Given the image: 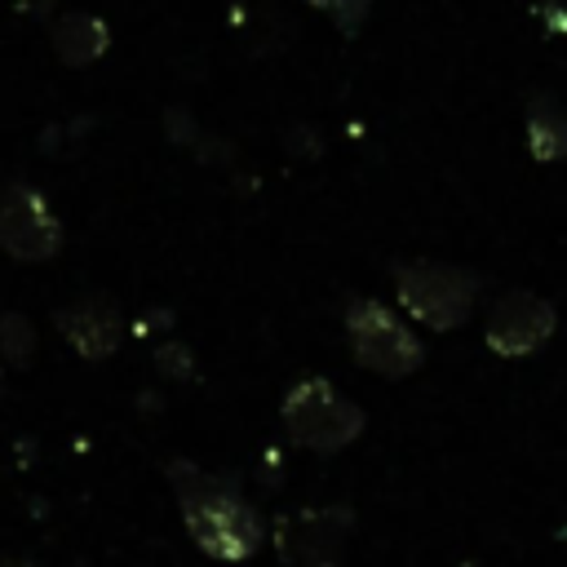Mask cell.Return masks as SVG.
<instances>
[{"label":"cell","mask_w":567,"mask_h":567,"mask_svg":"<svg viewBox=\"0 0 567 567\" xmlns=\"http://www.w3.org/2000/svg\"><path fill=\"white\" fill-rule=\"evenodd\" d=\"M177 501H182V518H186L190 540L208 558L244 563L261 549L266 527H261L257 509L248 501H239V492L230 483L208 478V474H186L177 487Z\"/></svg>","instance_id":"6da1fadb"},{"label":"cell","mask_w":567,"mask_h":567,"mask_svg":"<svg viewBox=\"0 0 567 567\" xmlns=\"http://www.w3.org/2000/svg\"><path fill=\"white\" fill-rule=\"evenodd\" d=\"M284 430L292 443L310 447V452H341L363 434V408L354 399H346L332 381L323 377H306L284 394Z\"/></svg>","instance_id":"7a4b0ae2"},{"label":"cell","mask_w":567,"mask_h":567,"mask_svg":"<svg viewBox=\"0 0 567 567\" xmlns=\"http://www.w3.org/2000/svg\"><path fill=\"white\" fill-rule=\"evenodd\" d=\"M394 292L416 323L434 332H452L474 315L478 275L447 261H408V266H394Z\"/></svg>","instance_id":"3957f363"},{"label":"cell","mask_w":567,"mask_h":567,"mask_svg":"<svg viewBox=\"0 0 567 567\" xmlns=\"http://www.w3.org/2000/svg\"><path fill=\"white\" fill-rule=\"evenodd\" d=\"M346 337H350L359 368H368L377 377L403 381L425 363V346L416 341V332L390 306H381L372 297H359L346 310Z\"/></svg>","instance_id":"277c9868"},{"label":"cell","mask_w":567,"mask_h":567,"mask_svg":"<svg viewBox=\"0 0 567 567\" xmlns=\"http://www.w3.org/2000/svg\"><path fill=\"white\" fill-rule=\"evenodd\" d=\"M350 532H354V514L346 505H319L279 518L270 540L284 567H341L350 549Z\"/></svg>","instance_id":"5b68a950"},{"label":"cell","mask_w":567,"mask_h":567,"mask_svg":"<svg viewBox=\"0 0 567 567\" xmlns=\"http://www.w3.org/2000/svg\"><path fill=\"white\" fill-rule=\"evenodd\" d=\"M558 328V310L532 292V288H514L505 292L492 310H487V328H483V341L492 354L501 359H527L536 354Z\"/></svg>","instance_id":"8992f818"},{"label":"cell","mask_w":567,"mask_h":567,"mask_svg":"<svg viewBox=\"0 0 567 567\" xmlns=\"http://www.w3.org/2000/svg\"><path fill=\"white\" fill-rule=\"evenodd\" d=\"M0 248L18 261H49L62 248V221L40 190L22 182L0 190Z\"/></svg>","instance_id":"52a82bcc"},{"label":"cell","mask_w":567,"mask_h":567,"mask_svg":"<svg viewBox=\"0 0 567 567\" xmlns=\"http://www.w3.org/2000/svg\"><path fill=\"white\" fill-rule=\"evenodd\" d=\"M58 328L80 359H111L124 337V319L106 297H80L75 306L58 310Z\"/></svg>","instance_id":"ba28073f"},{"label":"cell","mask_w":567,"mask_h":567,"mask_svg":"<svg viewBox=\"0 0 567 567\" xmlns=\"http://www.w3.org/2000/svg\"><path fill=\"white\" fill-rule=\"evenodd\" d=\"M523 133H527V151L536 164H558L567 159V106L549 93H536L532 106H527V120H523Z\"/></svg>","instance_id":"9c48e42d"},{"label":"cell","mask_w":567,"mask_h":567,"mask_svg":"<svg viewBox=\"0 0 567 567\" xmlns=\"http://www.w3.org/2000/svg\"><path fill=\"white\" fill-rule=\"evenodd\" d=\"M49 40H53V53H58L66 66H89V62H97V58L106 53L111 31H106V22L93 18V13H62V18L53 22Z\"/></svg>","instance_id":"30bf717a"},{"label":"cell","mask_w":567,"mask_h":567,"mask_svg":"<svg viewBox=\"0 0 567 567\" xmlns=\"http://www.w3.org/2000/svg\"><path fill=\"white\" fill-rule=\"evenodd\" d=\"M0 354L9 363H31V354H35V328L22 315H0Z\"/></svg>","instance_id":"8fae6325"},{"label":"cell","mask_w":567,"mask_h":567,"mask_svg":"<svg viewBox=\"0 0 567 567\" xmlns=\"http://www.w3.org/2000/svg\"><path fill=\"white\" fill-rule=\"evenodd\" d=\"M310 4L323 9V13H332L341 22V31H354L359 18H363V9H368V0H310Z\"/></svg>","instance_id":"7c38bea8"},{"label":"cell","mask_w":567,"mask_h":567,"mask_svg":"<svg viewBox=\"0 0 567 567\" xmlns=\"http://www.w3.org/2000/svg\"><path fill=\"white\" fill-rule=\"evenodd\" d=\"M536 18H540L545 31L563 35L567 31V0H536Z\"/></svg>","instance_id":"4fadbf2b"},{"label":"cell","mask_w":567,"mask_h":567,"mask_svg":"<svg viewBox=\"0 0 567 567\" xmlns=\"http://www.w3.org/2000/svg\"><path fill=\"white\" fill-rule=\"evenodd\" d=\"M461 567H470V563H461Z\"/></svg>","instance_id":"5bb4252c"}]
</instances>
